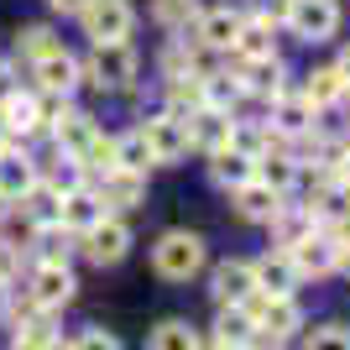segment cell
<instances>
[{
	"instance_id": "7402d4cb",
	"label": "cell",
	"mask_w": 350,
	"mask_h": 350,
	"mask_svg": "<svg viewBox=\"0 0 350 350\" xmlns=\"http://www.w3.org/2000/svg\"><path fill=\"white\" fill-rule=\"evenodd\" d=\"M272 53H278V27L246 11V21H241V31H235V42H230V53H225V58L256 63V58H272Z\"/></svg>"
},
{
	"instance_id": "1f68e13d",
	"label": "cell",
	"mask_w": 350,
	"mask_h": 350,
	"mask_svg": "<svg viewBox=\"0 0 350 350\" xmlns=\"http://www.w3.org/2000/svg\"><path fill=\"white\" fill-rule=\"evenodd\" d=\"M31 235H37V256L31 262H68L73 251H79V241L63 225H42V230H31Z\"/></svg>"
},
{
	"instance_id": "3957f363",
	"label": "cell",
	"mask_w": 350,
	"mask_h": 350,
	"mask_svg": "<svg viewBox=\"0 0 350 350\" xmlns=\"http://www.w3.org/2000/svg\"><path fill=\"white\" fill-rule=\"evenodd\" d=\"M246 314H251V324H256V345H288V340L304 335V304H298V293H293V298L251 293Z\"/></svg>"
},
{
	"instance_id": "8992f818",
	"label": "cell",
	"mask_w": 350,
	"mask_h": 350,
	"mask_svg": "<svg viewBox=\"0 0 350 350\" xmlns=\"http://www.w3.org/2000/svg\"><path fill=\"white\" fill-rule=\"evenodd\" d=\"M136 131H142L146 152H152V167H178V162L189 157V131H183V116H173V110L142 116Z\"/></svg>"
},
{
	"instance_id": "277c9868",
	"label": "cell",
	"mask_w": 350,
	"mask_h": 350,
	"mask_svg": "<svg viewBox=\"0 0 350 350\" xmlns=\"http://www.w3.org/2000/svg\"><path fill=\"white\" fill-rule=\"evenodd\" d=\"M73 21H79V31L89 37V47H100V42H131L142 11H136L131 0H89Z\"/></svg>"
},
{
	"instance_id": "5b68a950",
	"label": "cell",
	"mask_w": 350,
	"mask_h": 350,
	"mask_svg": "<svg viewBox=\"0 0 350 350\" xmlns=\"http://www.w3.org/2000/svg\"><path fill=\"white\" fill-rule=\"evenodd\" d=\"M340 21H345L340 0H293L282 31H288L293 42H304V47H319V42H335L340 37Z\"/></svg>"
},
{
	"instance_id": "30bf717a",
	"label": "cell",
	"mask_w": 350,
	"mask_h": 350,
	"mask_svg": "<svg viewBox=\"0 0 350 350\" xmlns=\"http://www.w3.org/2000/svg\"><path fill=\"white\" fill-rule=\"evenodd\" d=\"M267 126H272L278 142H298V136H308V131L324 126V110H314L298 89H288V94H278V100L267 105Z\"/></svg>"
},
{
	"instance_id": "5bb4252c",
	"label": "cell",
	"mask_w": 350,
	"mask_h": 350,
	"mask_svg": "<svg viewBox=\"0 0 350 350\" xmlns=\"http://www.w3.org/2000/svg\"><path fill=\"white\" fill-rule=\"evenodd\" d=\"M89 189L100 193V204L110 215H131V209L146 204V173H131V167H110L105 178H94Z\"/></svg>"
},
{
	"instance_id": "f6af8a7d",
	"label": "cell",
	"mask_w": 350,
	"mask_h": 350,
	"mask_svg": "<svg viewBox=\"0 0 350 350\" xmlns=\"http://www.w3.org/2000/svg\"><path fill=\"white\" fill-rule=\"evenodd\" d=\"M5 142H11V131H5V116H0V146H5Z\"/></svg>"
},
{
	"instance_id": "7dc6e473",
	"label": "cell",
	"mask_w": 350,
	"mask_h": 350,
	"mask_svg": "<svg viewBox=\"0 0 350 350\" xmlns=\"http://www.w3.org/2000/svg\"><path fill=\"white\" fill-rule=\"evenodd\" d=\"M345 105H350V100H345Z\"/></svg>"
},
{
	"instance_id": "2e32d148",
	"label": "cell",
	"mask_w": 350,
	"mask_h": 350,
	"mask_svg": "<svg viewBox=\"0 0 350 350\" xmlns=\"http://www.w3.org/2000/svg\"><path fill=\"white\" fill-rule=\"evenodd\" d=\"M230 126H235V120L225 116V110H215V105H199V110H189V116H183L189 152L209 157V152H219V146H230Z\"/></svg>"
},
{
	"instance_id": "83f0119b",
	"label": "cell",
	"mask_w": 350,
	"mask_h": 350,
	"mask_svg": "<svg viewBox=\"0 0 350 350\" xmlns=\"http://www.w3.org/2000/svg\"><path fill=\"white\" fill-rule=\"evenodd\" d=\"M58 47H63V37H58V27H53V21H27V27H16L11 58L27 68V63L47 58V53H58Z\"/></svg>"
},
{
	"instance_id": "b9f144b4",
	"label": "cell",
	"mask_w": 350,
	"mask_h": 350,
	"mask_svg": "<svg viewBox=\"0 0 350 350\" xmlns=\"http://www.w3.org/2000/svg\"><path fill=\"white\" fill-rule=\"evenodd\" d=\"M335 272H345V278H350V246H340V262H335Z\"/></svg>"
},
{
	"instance_id": "4fadbf2b",
	"label": "cell",
	"mask_w": 350,
	"mask_h": 350,
	"mask_svg": "<svg viewBox=\"0 0 350 350\" xmlns=\"http://www.w3.org/2000/svg\"><path fill=\"white\" fill-rule=\"evenodd\" d=\"M241 21H246V11H235V5H204L199 11V21L189 27V37L204 53H215V58H225L235 42V31H241Z\"/></svg>"
},
{
	"instance_id": "603a6c76",
	"label": "cell",
	"mask_w": 350,
	"mask_h": 350,
	"mask_svg": "<svg viewBox=\"0 0 350 350\" xmlns=\"http://www.w3.org/2000/svg\"><path fill=\"white\" fill-rule=\"evenodd\" d=\"M288 256H293V267H298V278H329L335 262H340V246L324 230H314V235H304L298 246H288Z\"/></svg>"
},
{
	"instance_id": "7a4b0ae2",
	"label": "cell",
	"mask_w": 350,
	"mask_h": 350,
	"mask_svg": "<svg viewBox=\"0 0 350 350\" xmlns=\"http://www.w3.org/2000/svg\"><path fill=\"white\" fill-rule=\"evenodd\" d=\"M209 267V241L189 225H173L152 241V272L162 282H193Z\"/></svg>"
},
{
	"instance_id": "8fae6325",
	"label": "cell",
	"mask_w": 350,
	"mask_h": 350,
	"mask_svg": "<svg viewBox=\"0 0 350 350\" xmlns=\"http://www.w3.org/2000/svg\"><path fill=\"white\" fill-rule=\"evenodd\" d=\"M241 68V84H246V100H256L267 110V105L278 100V94H288L293 89V68L282 53H272V58H256V63H235Z\"/></svg>"
},
{
	"instance_id": "484cf974",
	"label": "cell",
	"mask_w": 350,
	"mask_h": 350,
	"mask_svg": "<svg viewBox=\"0 0 350 350\" xmlns=\"http://www.w3.org/2000/svg\"><path fill=\"white\" fill-rule=\"evenodd\" d=\"M230 204H235V215L246 219V225H267V219L278 215L282 193H272V189L262 183V178H246L241 189H230Z\"/></svg>"
},
{
	"instance_id": "e0dca14e",
	"label": "cell",
	"mask_w": 350,
	"mask_h": 350,
	"mask_svg": "<svg viewBox=\"0 0 350 350\" xmlns=\"http://www.w3.org/2000/svg\"><path fill=\"white\" fill-rule=\"evenodd\" d=\"M37 152H31L27 142H5L0 146V193H5V199H21V193L31 189V183H37Z\"/></svg>"
},
{
	"instance_id": "d6986e66",
	"label": "cell",
	"mask_w": 350,
	"mask_h": 350,
	"mask_svg": "<svg viewBox=\"0 0 350 350\" xmlns=\"http://www.w3.org/2000/svg\"><path fill=\"white\" fill-rule=\"evenodd\" d=\"M105 215H110V209L100 204V193L89 189V183L68 189V193H63V204H58V225H63V230L73 235V241H79L84 230H94V225H100Z\"/></svg>"
},
{
	"instance_id": "ffe728a7",
	"label": "cell",
	"mask_w": 350,
	"mask_h": 350,
	"mask_svg": "<svg viewBox=\"0 0 350 350\" xmlns=\"http://www.w3.org/2000/svg\"><path fill=\"white\" fill-rule=\"evenodd\" d=\"M293 89H298V94H304L314 110H340V105L350 100V89H345V79H340L335 63H319V68H308Z\"/></svg>"
},
{
	"instance_id": "bcb514c9",
	"label": "cell",
	"mask_w": 350,
	"mask_h": 350,
	"mask_svg": "<svg viewBox=\"0 0 350 350\" xmlns=\"http://www.w3.org/2000/svg\"><path fill=\"white\" fill-rule=\"evenodd\" d=\"M246 350H256V345H246Z\"/></svg>"
},
{
	"instance_id": "74e56055",
	"label": "cell",
	"mask_w": 350,
	"mask_h": 350,
	"mask_svg": "<svg viewBox=\"0 0 350 350\" xmlns=\"http://www.w3.org/2000/svg\"><path fill=\"white\" fill-rule=\"evenodd\" d=\"M329 173H335V183H345V189H350V142H340L335 162H329Z\"/></svg>"
},
{
	"instance_id": "d590c367",
	"label": "cell",
	"mask_w": 350,
	"mask_h": 350,
	"mask_svg": "<svg viewBox=\"0 0 350 350\" xmlns=\"http://www.w3.org/2000/svg\"><path fill=\"white\" fill-rule=\"evenodd\" d=\"M21 262H27V256H21V246H16V241H5V235H0V282H21Z\"/></svg>"
},
{
	"instance_id": "f1b7e54d",
	"label": "cell",
	"mask_w": 350,
	"mask_h": 350,
	"mask_svg": "<svg viewBox=\"0 0 350 350\" xmlns=\"http://www.w3.org/2000/svg\"><path fill=\"white\" fill-rule=\"evenodd\" d=\"M146 350H204V329L193 319H162V324H152Z\"/></svg>"
},
{
	"instance_id": "4316f807",
	"label": "cell",
	"mask_w": 350,
	"mask_h": 350,
	"mask_svg": "<svg viewBox=\"0 0 350 350\" xmlns=\"http://www.w3.org/2000/svg\"><path fill=\"white\" fill-rule=\"evenodd\" d=\"M58 204H63V193L53 189V183H42V178H37V183H31V189L11 204V215H21L31 230H42V225H58Z\"/></svg>"
},
{
	"instance_id": "8d00e7d4",
	"label": "cell",
	"mask_w": 350,
	"mask_h": 350,
	"mask_svg": "<svg viewBox=\"0 0 350 350\" xmlns=\"http://www.w3.org/2000/svg\"><path fill=\"white\" fill-rule=\"evenodd\" d=\"M293 0H251V16H262V21H272V27L282 31V21H288Z\"/></svg>"
},
{
	"instance_id": "ee69618b",
	"label": "cell",
	"mask_w": 350,
	"mask_h": 350,
	"mask_svg": "<svg viewBox=\"0 0 350 350\" xmlns=\"http://www.w3.org/2000/svg\"><path fill=\"white\" fill-rule=\"evenodd\" d=\"M47 350H73V340H63V335H58V340H53Z\"/></svg>"
},
{
	"instance_id": "60d3db41",
	"label": "cell",
	"mask_w": 350,
	"mask_h": 350,
	"mask_svg": "<svg viewBox=\"0 0 350 350\" xmlns=\"http://www.w3.org/2000/svg\"><path fill=\"white\" fill-rule=\"evenodd\" d=\"M335 68H340V79H345V89H350V42L340 47V58H335Z\"/></svg>"
},
{
	"instance_id": "9a60e30c",
	"label": "cell",
	"mask_w": 350,
	"mask_h": 350,
	"mask_svg": "<svg viewBox=\"0 0 350 350\" xmlns=\"http://www.w3.org/2000/svg\"><path fill=\"white\" fill-rule=\"evenodd\" d=\"M100 131H105V126H100L94 116H89V110H79V105H63V110H58V120L47 126V142L58 146V152H68V157H84V152H89V142H94Z\"/></svg>"
},
{
	"instance_id": "44dd1931",
	"label": "cell",
	"mask_w": 350,
	"mask_h": 350,
	"mask_svg": "<svg viewBox=\"0 0 350 350\" xmlns=\"http://www.w3.org/2000/svg\"><path fill=\"white\" fill-rule=\"evenodd\" d=\"M256 178H262V183H267L272 193H282V199H288V193L298 189V183H304V162H298V157L288 152V146L278 142V146H267L262 157H256Z\"/></svg>"
},
{
	"instance_id": "7bdbcfd3",
	"label": "cell",
	"mask_w": 350,
	"mask_h": 350,
	"mask_svg": "<svg viewBox=\"0 0 350 350\" xmlns=\"http://www.w3.org/2000/svg\"><path fill=\"white\" fill-rule=\"evenodd\" d=\"M5 219H11V199L0 193V230H5Z\"/></svg>"
},
{
	"instance_id": "f546056e",
	"label": "cell",
	"mask_w": 350,
	"mask_h": 350,
	"mask_svg": "<svg viewBox=\"0 0 350 350\" xmlns=\"http://www.w3.org/2000/svg\"><path fill=\"white\" fill-rule=\"evenodd\" d=\"M204 335L225 340L230 350H246V345H256V324H251L246 308H215V324H209Z\"/></svg>"
},
{
	"instance_id": "f35d334b",
	"label": "cell",
	"mask_w": 350,
	"mask_h": 350,
	"mask_svg": "<svg viewBox=\"0 0 350 350\" xmlns=\"http://www.w3.org/2000/svg\"><path fill=\"white\" fill-rule=\"evenodd\" d=\"M84 5H89V0H47V11H53V16H79Z\"/></svg>"
},
{
	"instance_id": "ba28073f",
	"label": "cell",
	"mask_w": 350,
	"mask_h": 350,
	"mask_svg": "<svg viewBox=\"0 0 350 350\" xmlns=\"http://www.w3.org/2000/svg\"><path fill=\"white\" fill-rule=\"evenodd\" d=\"M27 79L37 94H47V100H73L79 89H84V68H79V53H68V47H58V53H47V58L27 63Z\"/></svg>"
},
{
	"instance_id": "d4e9b609",
	"label": "cell",
	"mask_w": 350,
	"mask_h": 350,
	"mask_svg": "<svg viewBox=\"0 0 350 350\" xmlns=\"http://www.w3.org/2000/svg\"><path fill=\"white\" fill-rule=\"evenodd\" d=\"M204 173H209V183H215L219 193H230V189H241L246 178H256V162H251L246 152H235V146H219V152L204 157Z\"/></svg>"
},
{
	"instance_id": "d6a6232c",
	"label": "cell",
	"mask_w": 350,
	"mask_h": 350,
	"mask_svg": "<svg viewBox=\"0 0 350 350\" xmlns=\"http://www.w3.org/2000/svg\"><path fill=\"white\" fill-rule=\"evenodd\" d=\"M116 162L120 167H131V173H152V152H146L142 131H116Z\"/></svg>"
},
{
	"instance_id": "e575fe53",
	"label": "cell",
	"mask_w": 350,
	"mask_h": 350,
	"mask_svg": "<svg viewBox=\"0 0 350 350\" xmlns=\"http://www.w3.org/2000/svg\"><path fill=\"white\" fill-rule=\"evenodd\" d=\"M73 350H120V335H110V329H100V324H89V329L73 335Z\"/></svg>"
},
{
	"instance_id": "cb8c5ba5",
	"label": "cell",
	"mask_w": 350,
	"mask_h": 350,
	"mask_svg": "<svg viewBox=\"0 0 350 350\" xmlns=\"http://www.w3.org/2000/svg\"><path fill=\"white\" fill-rule=\"evenodd\" d=\"M314 230H319L314 209H308V204H288V199L278 204V215L267 219V235H272V246H278V251L298 246V241H304V235H314Z\"/></svg>"
},
{
	"instance_id": "ac0fdd59",
	"label": "cell",
	"mask_w": 350,
	"mask_h": 350,
	"mask_svg": "<svg viewBox=\"0 0 350 350\" xmlns=\"http://www.w3.org/2000/svg\"><path fill=\"white\" fill-rule=\"evenodd\" d=\"M251 272H256V293H272V298H293L298 293V267H293V256L288 251H278V246H267L256 262H251Z\"/></svg>"
},
{
	"instance_id": "6da1fadb",
	"label": "cell",
	"mask_w": 350,
	"mask_h": 350,
	"mask_svg": "<svg viewBox=\"0 0 350 350\" xmlns=\"http://www.w3.org/2000/svg\"><path fill=\"white\" fill-rule=\"evenodd\" d=\"M79 68H84V89H94V94H131L142 84V53H136V42L89 47V58H79Z\"/></svg>"
},
{
	"instance_id": "ab89813d",
	"label": "cell",
	"mask_w": 350,
	"mask_h": 350,
	"mask_svg": "<svg viewBox=\"0 0 350 350\" xmlns=\"http://www.w3.org/2000/svg\"><path fill=\"white\" fill-rule=\"evenodd\" d=\"M11 304H16V288H11V282H0V324H5V314H11Z\"/></svg>"
},
{
	"instance_id": "7c38bea8",
	"label": "cell",
	"mask_w": 350,
	"mask_h": 350,
	"mask_svg": "<svg viewBox=\"0 0 350 350\" xmlns=\"http://www.w3.org/2000/svg\"><path fill=\"white\" fill-rule=\"evenodd\" d=\"M251 293H256V272H251V256H230L209 272V298L215 308H246Z\"/></svg>"
},
{
	"instance_id": "52a82bcc",
	"label": "cell",
	"mask_w": 350,
	"mask_h": 350,
	"mask_svg": "<svg viewBox=\"0 0 350 350\" xmlns=\"http://www.w3.org/2000/svg\"><path fill=\"white\" fill-rule=\"evenodd\" d=\"M131 246H136V235H131V225H126V215H105L94 230H84L79 235V256H84L89 267H120L126 256H131Z\"/></svg>"
},
{
	"instance_id": "836d02e7",
	"label": "cell",
	"mask_w": 350,
	"mask_h": 350,
	"mask_svg": "<svg viewBox=\"0 0 350 350\" xmlns=\"http://www.w3.org/2000/svg\"><path fill=\"white\" fill-rule=\"evenodd\" d=\"M304 350H350V329L345 324H319V329L304 340Z\"/></svg>"
},
{
	"instance_id": "4dcf8cb0",
	"label": "cell",
	"mask_w": 350,
	"mask_h": 350,
	"mask_svg": "<svg viewBox=\"0 0 350 350\" xmlns=\"http://www.w3.org/2000/svg\"><path fill=\"white\" fill-rule=\"evenodd\" d=\"M199 11H204V0H152V27L178 37V31H189L199 21Z\"/></svg>"
},
{
	"instance_id": "9c48e42d",
	"label": "cell",
	"mask_w": 350,
	"mask_h": 350,
	"mask_svg": "<svg viewBox=\"0 0 350 350\" xmlns=\"http://www.w3.org/2000/svg\"><path fill=\"white\" fill-rule=\"evenodd\" d=\"M21 293H27L37 308H68L73 293H79V278H73L68 262H31L27 267V282H21Z\"/></svg>"
}]
</instances>
